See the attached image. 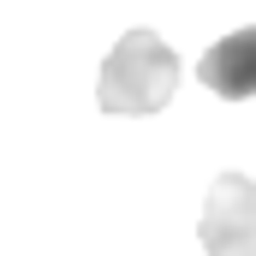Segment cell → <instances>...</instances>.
Returning <instances> with one entry per match:
<instances>
[{
    "mask_svg": "<svg viewBox=\"0 0 256 256\" xmlns=\"http://www.w3.org/2000/svg\"><path fill=\"white\" fill-rule=\"evenodd\" d=\"M179 90V54L155 30H126L102 66L96 102L102 114H161Z\"/></svg>",
    "mask_w": 256,
    "mask_h": 256,
    "instance_id": "cell-1",
    "label": "cell"
},
{
    "mask_svg": "<svg viewBox=\"0 0 256 256\" xmlns=\"http://www.w3.org/2000/svg\"><path fill=\"white\" fill-rule=\"evenodd\" d=\"M196 78H202L214 96H226V102H250L256 96V24L220 36V42L196 60Z\"/></svg>",
    "mask_w": 256,
    "mask_h": 256,
    "instance_id": "cell-3",
    "label": "cell"
},
{
    "mask_svg": "<svg viewBox=\"0 0 256 256\" xmlns=\"http://www.w3.org/2000/svg\"><path fill=\"white\" fill-rule=\"evenodd\" d=\"M196 238L208 256H256V179L244 173H220L208 185Z\"/></svg>",
    "mask_w": 256,
    "mask_h": 256,
    "instance_id": "cell-2",
    "label": "cell"
}]
</instances>
